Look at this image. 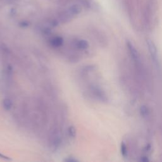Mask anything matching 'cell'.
<instances>
[{
  "label": "cell",
  "mask_w": 162,
  "mask_h": 162,
  "mask_svg": "<svg viewBox=\"0 0 162 162\" xmlns=\"http://www.w3.org/2000/svg\"><path fill=\"white\" fill-rule=\"evenodd\" d=\"M126 46L128 49V52L131 58V60L136 64V65L140 66L141 65V56L139 51L134 46V45L130 41H127L126 42Z\"/></svg>",
  "instance_id": "cell-1"
},
{
  "label": "cell",
  "mask_w": 162,
  "mask_h": 162,
  "mask_svg": "<svg viewBox=\"0 0 162 162\" xmlns=\"http://www.w3.org/2000/svg\"><path fill=\"white\" fill-rule=\"evenodd\" d=\"M51 25L53 26V27H56L58 25V22L56 20H53L51 21Z\"/></svg>",
  "instance_id": "cell-12"
},
{
  "label": "cell",
  "mask_w": 162,
  "mask_h": 162,
  "mask_svg": "<svg viewBox=\"0 0 162 162\" xmlns=\"http://www.w3.org/2000/svg\"><path fill=\"white\" fill-rule=\"evenodd\" d=\"M120 153H121L122 156L123 158L128 157V154H129L128 148H127L126 144L124 142H122L120 144Z\"/></svg>",
  "instance_id": "cell-7"
},
{
  "label": "cell",
  "mask_w": 162,
  "mask_h": 162,
  "mask_svg": "<svg viewBox=\"0 0 162 162\" xmlns=\"http://www.w3.org/2000/svg\"><path fill=\"white\" fill-rule=\"evenodd\" d=\"M68 134L70 138H75L76 136V129L75 127L72 126H70L68 129Z\"/></svg>",
  "instance_id": "cell-10"
},
{
  "label": "cell",
  "mask_w": 162,
  "mask_h": 162,
  "mask_svg": "<svg viewBox=\"0 0 162 162\" xmlns=\"http://www.w3.org/2000/svg\"><path fill=\"white\" fill-rule=\"evenodd\" d=\"M146 45L147 47H148L151 58L153 60V63L157 66H160V58H159L158 51L155 43L151 39H148L146 41Z\"/></svg>",
  "instance_id": "cell-2"
},
{
  "label": "cell",
  "mask_w": 162,
  "mask_h": 162,
  "mask_svg": "<svg viewBox=\"0 0 162 162\" xmlns=\"http://www.w3.org/2000/svg\"><path fill=\"white\" fill-rule=\"evenodd\" d=\"M150 160L148 158H147L146 157H143V158H141V161H148Z\"/></svg>",
  "instance_id": "cell-14"
},
{
  "label": "cell",
  "mask_w": 162,
  "mask_h": 162,
  "mask_svg": "<svg viewBox=\"0 0 162 162\" xmlns=\"http://www.w3.org/2000/svg\"><path fill=\"white\" fill-rule=\"evenodd\" d=\"M73 46L76 48L80 50H86L89 48V44L86 41L83 39H79L73 41Z\"/></svg>",
  "instance_id": "cell-4"
},
{
  "label": "cell",
  "mask_w": 162,
  "mask_h": 162,
  "mask_svg": "<svg viewBox=\"0 0 162 162\" xmlns=\"http://www.w3.org/2000/svg\"><path fill=\"white\" fill-rule=\"evenodd\" d=\"M90 92L96 100L102 102L108 101V96L106 94L100 87L97 86H91Z\"/></svg>",
  "instance_id": "cell-3"
},
{
  "label": "cell",
  "mask_w": 162,
  "mask_h": 162,
  "mask_svg": "<svg viewBox=\"0 0 162 162\" xmlns=\"http://www.w3.org/2000/svg\"><path fill=\"white\" fill-rule=\"evenodd\" d=\"M69 12L73 15H78L82 12V7H81L80 5L77 4L73 5L70 7Z\"/></svg>",
  "instance_id": "cell-6"
},
{
  "label": "cell",
  "mask_w": 162,
  "mask_h": 162,
  "mask_svg": "<svg viewBox=\"0 0 162 162\" xmlns=\"http://www.w3.org/2000/svg\"><path fill=\"white\" fill-rule=\"evenodd\" d=\"M0 158H3V159H5V160H11L10 158H9L8 157H7L5 156V155H4V154H2L1 153H0Z\"/></svg>",
  "instance_id": "cell-13"
},
{
  "label": "cell",
  "mask_w": 162,
  "mask_h": 162,
  "mask_svg": "<svg viewBox=\"0 0 162 162\" xmlns=\"http://www.w3.org/2000/svg\"><path fill=\"white\" fill-rule=\"evenodd\" d=\"M51 45L54 48H58L63 45V39L60 36H56L51 38L50 40Z\"/></svg>",
  "instance_id": "cell-5"
},
{
  "label": "cell",
  "mask_w": 162,
  "mask_h": 162,
  "mask_svg": "<svg viewBox=\"0 0 162 162\" xmlns=\"http://www.w3.org/2000/svg\"><path fill=\"white\" fill-rule=\"evenodd\" d=\"M29 25L28 22H26V21H24V22H22L20 23V26L23 27H28Z\"/></svg>",
  "instance_id": "cell-11"
},
{
  "label": "cell",
  "mask_w": 162,
  "mask_h": 162,
  "mask_svg": "<svg viewBox=\"0 0 162 162\" xmlns=\"http://www.w3.org/2000/svg\"><path fill=\"white\" fill-rule=\"evenodd\" d=\"M140 113H141V115L144 117V118H147L149 116V110L148 108L146 107L145 105H143L141 107H140Z\"/></svg>",
  "instance_id": "cell-8"
},
{
  "label": "cell",
  "mask_w": 162,
  "mask_h": 162,
  "mask_svg": "<svg viewBox=\"0 0 162 162\" xmlns=\"http://www.w3.org/2000/svg\"><path fill=\"white\" fill-rule=\"evenodd\" d=\"M2 105L6 110H9L12 106V102L10 99L6 98L3 100Z\"/></svg>",
  "instance_id": "cell-9"
}]
</instances>
